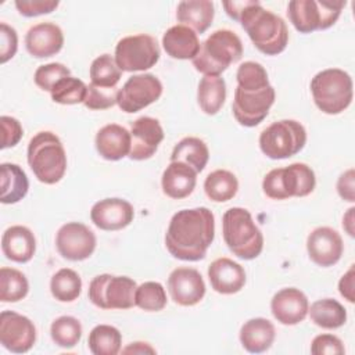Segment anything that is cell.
I'll return each instance as SVG.
<instances>
[{
    "label": "cell",
    "instance_id": "obj_1",
    "mask_svg": "<svg viewBox=\"0 0 355 355\" xmlns=\"http://www.w3.org/2000/svg\"><path fill=\"white\" fill-rule=\"evenodd\" d=\"M215 237V216L207 207L178 211L169 220L165 245L182 261L196 262L207 255Z\"/></svg>",
    "mask_w": 355,
    "mask_h": 355
},
{
    "label": "cell",
    "instance_id": "obj_2",
    "mask_svg": "<svg viewBox=\"0 0 355 355\" xmlns=\"http://www.w3.org/2000/svg\"><path fill=\"white\" fill-rule=\"evenodd\" d=\"M254 46L266 55L280 54L288 43V29L283 18L251 0L243 10L240 21Z\"/></svg>",
    "mask_w": 355,
    "mask_h": 355
},
{
    "label": "cell",
    "instance_id": "obj_3",
    "mask_svg": "<svg viewBox=\"0 0 355 355\" xmlns=\"http://www.w3.org/2000/svg\"><path fill=\"white\" fill-rule=\"evenodd\" d=\"M28 164L39 182L58 183L67 171V154L58 136L47 130L36 133L28 144Z\"/></svg>",
    "mask_w": 355,
    "mask_h": 355
},
{
    "label": "cell",
    "instance_id": "obj_4",
    "mask_svg": "<svg viewBox=\"0 0 355 355\" xmlns=\"http://www.w3.org/2000/svg\"><path fill=\"white\" fill-rule=\"evenodd\" d=\"M241 55L243 43L240 37L233 31L218 29L201 43L198 54L191 61L204 76H219Z\"/></svg>",
    "mask_w": 355,
    "mask_h": 355
},
{
    "label": "cell",
    "instance_id": "obj_5",
    "mask_svg": "<svg viewBox=\"0 0 355 355\" xmlns=\"http://www.w3.org/2000/svg\"><path fill=\"white\" fill-rule=\"evenodd\" d=\"M222 233L227 248L241 259L250 261L262 252L263 236L245 208L233 207L223 214Z\"/></svg>",
    "mask_w": 355,
    "mask_h": 355
},
{
    "label": "cell",
    "instance_id": "obj_6",
    "mask_svg": "<svg viewBox=\"0 0 355 355\" xmlns=\"http://www.w3.org/2000/svg\"><path fill=\"white\" fill-rule=\"evenodd\" d=\"M311 92L316 107L322 112L336 115L349 107L354 97V85L348 72L340 68H327L312 78Z\"/></svg>",
    "mask_w": 355,
    "mask_h": 355
},
{
    "label": "cell",
    "instance_id": "obj_7",
    "mask_svg": "<svg viewBox=\"0 0 355 355\" xmlns=\"http://www.w3.org/2000/svg\"><path fill=\"white\" fill-rule=\"evenodd\" d=\"M315 184L316 178L312 168L302 162H294L268 172L262 182V190L272 200H286L311 194Z\"/></svg>",
    "mask_w": 355,
    "mask_h": 355
},
{
    "label": "cell",
    "instance_id": "obj_8",
    "mask_svg": "<svg viewBox=\"0 0 355 355\" xmlns=\"http://www.w3.org/2000/svg\"><path fill=\"white\" fill-rule=\"evenodd\" d=\"M345 4L343 0H293L287 15L298 32L311 33L334 25Z\"/></svg>",
    "mask_w": 355,
    "mask_h": 355
},
{
    "label": "cell",
    "instance_id": "obj_9",
    "mask_svg": "<svg viewBox=\"0 0 355 355\" xmlns=\"http://www.w3.org/2000/svg\"><path fill=\"white\" fill-rule=\"evenodd\" d=\"M306 143L305 128L294 119H282L259 135V148L270 159H286L298 154Z\"/></svg>",
    "mask_w": 355,
    "mask_h": 355
},
{
    "label": "cell",
    "instance_id": "obj_10",
    "mask_svg": "<svg viewBox=\"0 0 355 355\" xmlns=\"http://www.w3.org/2000/svg\"><path fill=\"white\" fill-rule=\"evenodd\" d=\"M136 282L128 276L108 273L96 276L89 284V300L101 309H129L135 306Z\"/></svg>",
    "mask_w": 355,
    "mask_h": 355
},
{
    "label": "cell",
    "instance_id": "obj_11",
    "mask_svg": "<svg viewBox=\"0 0 355 355\" xmlns=\"http://www.w3.org/2000/svg\"><path fill=\"white\" fill-rule=\"evenodd\" d=\"M159 46L151 35L139 33L122 37L115 47V62L123 72L146 71L159 60Z\"/></svg>",
    "mask_w": 355,
    "mask_h": 355
},
{
    "label": "cell",
    "instance_id": "obj_12",
    "mask_svg": "<svg viewBox=\"0 0 355 355\" xmlns=\"http://www.w3.org/2000/svg\"><path fill=\"white\" fill-rule=\"evenodd\" d=\"M275 97L276 93L270 85L261 89H241L237 86L232 104L236 121L247 128L257 126L269 114Z\"/></svg>",
    "mask_w": 355,
    "mask_h": 355
},
{
    "label": "cell",
    "instance_id": "obj_13",
    "mask_svg": "<svg viewBox=\"0 0 355 355\" xmlns=\"http://www.w3.org/2000/svg\"><path fill=\"white\" fill-rule=\"evenodd\" d=\"M161 94L162 83L155 75L139 73L130 76L118 90L116 104L123 112L133 114L157 101Z\"/></svg>",
    "mask_w": 355,
    "mask_h": 355
},
{
    "label": "cell",
    "instance_id": "obj_14",
    "mask_svg": "<svg viewBox=\"0 0 355 355\" xmlns=\"http://www.w3.org/2000/svg\"><path fill=\"white\" fill-rule=\"evenodd\" d=\"M36 341L33 322L14 311L0 313V344L14 354L28 352Z\"/></svg>",
    "mask_w": 355,
    "mask_h": 355
},
{
    "label": "cell",
    "instance_id": "obj_15",
    "mask_svg": "<svg viewBox=\"0 0 355 355\" xmlns=\"http://www.w3.org/2000/svg\"><path fill=\"white\" fill-rule=\"evenodd\" d=\"M55 247L62 258L68 261H83L94 252L96 236L86 225L68 222L58 229Z\"/></svg>",
    "mask_w": 355,
    "mask_h": 355
},
{
    "label": "cell",
    "instance_id": "obj_16",
    "mask_svg": "<svg viewBox=\"0 0 355 355\" xmlns=\"http://www.w3.org/2000/svg\"><path fill=\"white\" fill-rule=\"evenodd\" d=\"M306 251L311 261L322 268L336 265L344 251L340 233L329 226L313 229L306 239Z\"/></svg>",
    "mask_w": 355,
    "mask_h": 355
},
{
    "label": "cell",
    "instance_id": "obj_17",
    "mask_svg": "<svg viewBox=\"0 0 355 355\" xmlns=\"http://www.w3.org/2000/svg\"><path fill=\"white\" fill-rule=\"evenodd\" d=\"M164 140V129L158 119L140 116L132 122L130 128V153L129 158L144 161L151 158Z\"/></svg>",
    "mask_w": 355,
    "mask_h": 355
},
{
    "label": "cell",
    "instance_id": "obj_18",
    "mask_svg": "<svg viewBox=\"0 0 355 355\" xmlns=\"http://www.w3.org/2000/svg\"><path fill=\"white\" fill-rule=\"evenodd\" d=\"M171 298L182 306H193L205 295V283L201 273L194 268H176L168 277Z\"/></svg>",
    "mask_w": 355,
    "mask_h": 355
},
{
    "label": "cell",
    "instance_id": "obj_19",
    "mask_svg": "<svg viewBox=\"0 0 355 355\" xmlns=\"http://www.w3.org/2000/svg\"><path fill=\"white\" fill-rule=\"evenodd\" d=\"M135 211L129 201L123 198H104L97 201L90 209V219L101 230H121L130 225Z\"/></svg>",
    "mask_w": 355,
    "mask_h": 355
},
{
    "label": "cell",
    "instance_id": "obj_20",
    "mask_svg": "<svg viewBox=\"0 0 355 355\" xmlns=\"http://www.w3.org/2000/svg\"><path fill=\"white\" fill-rule=\"evenodd\" d=\"M308 308L309 302L306 295L295 287L282 288L270 301L273 318L286 326L301 323L308 315Z\"/></svg>",
    "mask_w": 355,
    "mask_h": 355
},
{
    "label": "cell",
    "instance_id": "obj_21",
    "mask_svg": "<svg viewBox=\"0 0 355 355\" xmlns=\"http://www.w3.org/2000/svg\"><path fill=\"white\" fill-rule=\"evenodd\" d=\"M64 44L61 28L53 22H40L29 28L25 36V47L35 58L55 55Z\"/></svg>",
    "mask_w": 355,
    "mask_h": 355
},
{
    "label": "cell",
    "instance_id": "obj_22",
    "mask_svg": "<svg viewBox=\"0 0 355 355\" xmlns=\"http://www.w3.org/2000/svg\"><path fill=\"white\" fill-rule=\"evenodd\" d=\"M211 287L219 294H236L245 284L244 268L230 258H218L208 266Z\"/></svg>",
    "mask_w": 355,
    "mask_h": 355
},
{
    "label": "cell",
    "instance_id": "obj_23",
    "mask_svg": "<svg viewBox=\"0 0 355 355\" xmlns=\"http://www.w3.org/2000/svg\"><path fill=\"white\" fill-rule=\"evenodd\" d=\"M94 144L104 159H122L130 153V132L118 123H108L97 132Z\"/></svg>",
    "mask_w": 355,
    "mask_h": 355
},
{
    "label": "cell",
    "instance_id": "obj_24",
    "mask_svg": "<svg viewBox=\"0 0 355 355\" xmlns=\"http://www.w3.org/2000/svg\"><path fill=\"white\" fill-rule=\"evenodd\" d=\"M1 251L7 259L25 263L32 259L36 251V239L31 229L22 225H14L3 233Z\"/></svg>",
    "mask_w": 355,
    "mask_h": 355
},
{
    "label": "cell",
    "instance_id": "obj_25",
    "mask_svg": "<svg viewBox=\"0 0 355 355\" xmlns=\"http://www.w3.org/2000/svg\"><path fill=\"white\" fill-rule=\"evenodd\" d=\"M197 172L189 165L171 161L161 178V186L164 194L173 200H182L189 197L196 189Z\"/></svg>",
    "mask_w": 355,
    "mask_h": 355
},
{
    "label": "cell",
    "instance_id": "obj_26",
    "mask_svg": "<svg viewBox=\"0 0 355 355\" xmlns=\"http://www.w3.org/2000/svg\"><path fill=\"white\" fill-rule=\"evenodd\" d=\"M162 46L172 58L193 60L198 54L201 43L193 29L184 25H175L164 33Z\"/></svg>",
    "mask_w": 355,
    "mask_h": 355
},
{
    "label": "cell",
    "instance_id": "obj_27",
    "mask_svg": "<svg viewBox=\"0 0 355 355\" xmlns=\"http://www.w3.org/2000/svg\"><path fill=\"white\" fill-rule=\"evenodd\" d=\"M275 337V326L265 318H252L240 329V343L243 348L251 354H261L269 349Z\"/></svg>",
    "mask_w": 355,
    "mask_h": 355
},
{
    "label": "cell",
    "instance_id": "obj_28",
    "mask_svg": "<svg viewBox=\"0 0 355 355\" xmlns=\"http://www.w3.org/2000/svg\"><path fill=\"white\" fill-rule=\"evenodd\" d=\"M215 15L214 3L209 0L180 1L176 8V18L180 25L193 29L196 33H204L212 24Z\"/></svg>",
    "mask_w": 355,
    "mask_h": 355
},
{
    "label": "cell",
    "instance_id": "obj_29",
    "mask_svg": "<svg viewBox=\"0 0 355 355\" xmlns=\"http://www.w3.org/2000/svg\"><path fill=\"white\" fill-rule=\"evenodd\" d=\"M0 201L3 204H15L28 194V176L17 164L3 162L0 165Z\"/></svg>",
    "mask_w": 355,
    "mask_h": 355
},
{
    "label": "cell",
    "instance_id": "obj_30",
    "mask_svg": "<svg viewBox=\"0 0 355 355\" xmlns=\"http://www.w3.org/2000/svg\"><path fill=\"white\" fill-rule=\"evenodd\" d=\"M308 313L316 326L327 330L338 329L347 322L345 308L333 298H322L315 301L311 308H308Z\"/></svg>",
    "mask_w": 355,
    "mask_h": 355
},
{
    "label": "cell",
    "instance_id": "obj_31",
    "mask_svg": "<svg viewBox=\"0 0 355 355\" xmlns=\"http://www.w3.org/2000/svg\"><path fill=\"white\" fill-rule=\"evenodd\" d=\"M197 100L200 108L207 115H215L226 100V83L220 76L201 78L197 89Z\"/></svg>",
    "mask_w": 355,
    "mask_h": 355
},
{
    "label": "cell",
    "instance_id": "obj_32",
    "mask_svg": "<svg viewBox=\"0 0 355 355\" xmlns=\"http://www.w3.org/2000/svg\"><path fill=\"white\" fill-rule=\"evenodd\" d=\"M209 158V151L207 144L198 137H184L175 147L171 154V161H179L190 168H193L197 173L201 172Z\"/></svg>",
    "mask_w": 355,
    "mask_h": 355
},
{
    "label": "cell",
    "instance_id": "obj_33",
    "mask_svg": "<svg viewBox=\"0 0 355 355\" xmlns=\"http://www.w3.org/2000/svg\"><path fill=\"white\" fill-rule=\"evenodd\" d=\"M239 190L237 178L226 169H216L211 172L204 182V191L214 202H225L232 200Z\"/></svg>",
    "mask_w": 355,
    "mask_h": 355
},
{
    "label": "cell",
    "instance_id": "obj_34",
    "mask_svg": "<svg viewBox=\"0 0 355 355\" xmlns=\"http://www.w3.org/2000/svg\"><path fill=\"white\" fill-rule=\"evenodd\" d=\"M89 349L94 355H116L121 351L122 334L110 324H97L87 338Z\"/></svg>",
    "mask_w": 355,
    "mask_h": 355
},
{
    "label": "cell",
    "instance_id": "obj_35",
    "mask_svg": "<svg viewBox=\"0 0 355 355\" xmlns=\"http://www.w3.org/2000/svg\"><path fill=\"white\" fill-rule=\"evenodd\" d=\"M50 291L57 301L72 302L82 291L80 276L73 269L62 268L53 275L50 280Z\"/></svg>",
    "mask_w": 355,
    "mask_h": 355
},
{
    "label": "cell",
    "instance_id": "obj_36",
    "mask_svg": "<svg viewBox=\"0 0 355 355\" xmlns=\"http://www.w3.org/2000/svg\"><path fill=\"white\" fill-rule=\"evenodd\" d=\"M29 291L28 279L14 268L0 269V300L1 302H18Z\"/></svg>",
    "mask_w": 355,
    "mask_h": 355
},
{
    "label": "cell",
    "instance_id": "obj_37",
    "mask_svg": "<svg viewBox=\"0 0 355 355\" xmlns=\"http://www.w3.org/2000/svg\"><path fill=\"white\" fill-rule=\"evenodd\" d=\"M122 76V71L118 68L115 58L110 54H101L94 58L90 65L92 85L100 89H114Z\"/></svg>",
    "mask_w": 355,
    "mask_h": 355
},
{
    "label": "cell",
    "instance_id": "obj_38",
    "mask_svg": "<svg viewBox=\"0 0 355 355\" xmlns=\"http://www.w3.org/2000/svg\"><path fill=\"white\" fill-rule=\"evenodd\" d=\"M51 98L54 103L64 104V105H72L83 103L87 94V86L78 78L73 76H65L60 79L50 92Z\"/></svg>",
    "mask_w": 355,
    "mask_h": 355
},
{
    "label": "cell",
    "instance_id": "obj_39",
    "mask_svg": "<svg viewBox=\"0 0 355 355\" xmlns=\"http://www.w3.org/2000/svg\"><path fill=\"white\" fill-rule=\"evenodd\" d=\"M50 334L55 345L73 348L82 337V324L73 316H60L51 323Z\"/></svg>",
    "mask_w": 355,
    "mask_h": 355
},
{
    "label": "cell",
    "instance_id": "obj_40",
    "mask_svg": "<svg viewBox=\"0 0 355 355\" xmlns=\"http://www.w3.org/2000/svg\"><path fill=\"white\" fill-rule=\"evenodd\" d=\"M135 304L140 309L148 312H157L166 305V293L161 283L158 282H144L136 288Z\"/></svg>",
    "mask_w": 355,
    "mask_h": 355
},
{
    "label": "cell",
    "instance_id": "obj_41",
    "mask_svg": "<svg viewBox=\"0 0 355 355\" xmlns=\"http://www.w3.org/2000/svg\"><path fill=\"white\" fill-rule=\"evenodd\" d=\"M236 79L237 86L241 89H261L269 86L266 69L255 61H245L240 64Z\"/></svg>",
    "mask_w": 355,
    "mask_h": 355
},
{
    "label": "cell",
    "instance_id": "obj_42",
    "mask_svg": "<svg viewBox=\"0 0 355 355\" xmlns=\"http://www.w3.org/2000/svg\"><path fill=\"white\" fill-rule=\"evenodd\" d=\"M71 71L68 67H65L61 62H50V64H44L40 65L36 71H35V83L46 92H51L53 86L62 78L69 76Z\"/></svg>",
    "mask_w": 355,
    "mask_h": 355
},
{
    "label": "cell",
    "instance_id": "obj_43",
    "mask_svg": "<svg viewBox=\"0 0 355 355\" xmlns=\"http://www.w3.org/2000/svg\"><path fill=\"white\" fill-rule=\"evenodd\" d=\"M118 90L114 89H100L92 83L87 86V94L83 101L85 107L89 110H107L116 104Z\"/></svg>",
    "mask_w": 355,
    "mask_h": 355
},
{
    "label": "cell",
    "instance_id": "obj_44",
    "mask_svg": "<svg viewBox=\"0 0 355 355\" xmlns=\"http://www.w3.org/2000/svg\"><path fill=\"white\" fill-rule=\"evenodd\" d=\"M311 352L313 355H343L345 348L337 336L319 334L312 340Z\"/></svg>",
    "mask_w": 355,
    "mask_h": 355
},
{
    "label": "cell",
    "instance_id": "obj_45",
    "mask_svg": "<svg viewBox=\"0 0 355 355\" xmlns=\"http://www.w3.org/2000/svg\"><path fill=\"white\" fill-rule=\"evenodd\" d=\"M15 7L24 17H37L50 14L58 7L57 0H17Z\"/></svg>",
    "mask_w": 355,
    "mask_h": 355
},
{
    "label": "cell",
    "instance_id": "obj_46",
    "mask_svg": "<svg viewBox=\"0 0 355 355\" xmlns=\"http://www.w3.org/2000/svg\"><path fill=\"white\" fill-rule=\"evenodd\" d=\"M18 49V36L12 26L6 22L0 24V62L4 64L11 60Z\"/></svg>",
    "mask_w": 355,
    "mask_h": 355
},
{
    "label": "cell",
    "instance_id": "obj_47",
    "mask_svg": "<svg viewBox=\"0 0 355 355\" xmlns=\"http://www.w3.org/2000/svg\"><path fill=\"white\" fill-rule=\"evenodd\" d=\"M0 123H1V132H3L1 148L4 150V148L17 146L24 135V129H22L19 121L12 116L3 115L0 118Z\"/></svg>",
    "mask_w": 355,
    "mask_h": 355
},
{
    "label": "cell",
    "instance_id": "obj_48",
    "mask_svg": "<svg viewBox=\"0 0 355 355\" xmlns=\"http://www.w3.org/2000/svg\"><path fill=\"white\" fill-rule=\"evenodd\" d=\"M337 193L338 196L349 202L355 201V172L348 169L340 175L337 180Z\"/></svg>",
    "mask_w": 355,
    "mask_h": 355
},
{
    "label": "cell",
    "instance_id": "obj_49",
    "mask_svg": "<svg viewBox=\"0 0 355 355\" xmlns=\"http://www.w3.org/2000/svg\"><path fill=\"white\" fill-rule=\"evenodd\" d=\"M338 291L348 302L355 301V297H354V265H351L348 272L340 279Z\"/></svg>",
    "mask_w": 355,
    "mask_h": 355
},
{
    "label": "cell",
    "instance_id": "obj_50",
    "mask_svg": "<svg viewBox=\"0 0 355 355\" xmlns=\"http://www.w3.org/2000/svg\"><path fill=\"white\" fill-rule=\"evenodd\" d=\"M250 1H225L223 3V8L226 10V14L236 19V21H240V17H241V12L243 10L248 6Z\"/></svg>",
    "mask_w": 355,
    "mask_h": 355
},
{
    "label": "cell",
    "instance_id": "obj_51",
    "mask_svg": "<svg viewBox=\"0 0 355 355\" xmlns=\"http://www.w3.org/2000/svg\"><path fill=\"white\" fill-rule=\"evenodd\" d=\"M125 354H155V349L153 347H150L147 343H141V341H136V343H132L130 345H128L125 349H123Z\"/></svg>",
    "mask_w": 355,
    "mask_h": 355
},
{
    "label": "cell",
    "instance_id": "obj_52",
    "mask_svg": "<svg viewBox=\"0 0 355 355\" xmlns=\"http://www.w3.org/2000/svg\"><path fill=\"white\" fill-rule=\"evenodd\" d=\"M354 211H355V208L354 207H351L348 211H347V214L343 216V227L345 229V232L351 236V237H354Z\"/></svg>",
    "mask_w": 355,
    "mask_h": 355
}]
</instances>
